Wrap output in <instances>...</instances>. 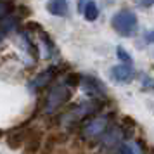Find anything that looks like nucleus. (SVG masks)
Listing matches in <instances>:
<instances>
[{
    "label": "nucleus",
    "mask_w": 154,
    "mask_h": 154,
    "mask_svg": "<svg viewBox=\"0 0 154 154\" xmlns=\"http://www.w3.org/2000/svg\"><path fill=\"white\" fill-rule=\"evenodd\" d=\"M114 154H137V152H135V147H133L132 144H125V142H123V144L116 149Z\"/></svg>",
    "instance_id": "16"
},
{
    "label": "nucleus",
    "mask_w": 154,
    "mask_h": 154,
    "mask_svg": "<svg viewBox=\"0 0 154 154\" xmlns=\"http://www.w3.org/2000/svg\"><path fill=\"white\" fill-rule=\"evenodd\" d=\"M109 76L119 85H126L130 83L133 78H135V71H133L132 64H123L119 63L118 66H112L109 71Z\"/></svg>",
    "instance_id": "6"
},
{
    "label": "nucleus",
    "mask_w": 154,
    "mask_h": 154,
    "mask_svg": "<svg viewBox=\"0 0 154 154\" xmlns=\"http://www.w3.org/2000/svg\"><path fill=\"white\" fill-rule=\"evenodd\" d=\"M111 26L119 36H133L137 33V26H139L137 14L133 11L123 9V11H119L112 16Z\"/></svg>",
    "instance_id": "1"
},
{
    "label": "nucleus",
    "mask_w": 154,
    "mask_h": 154,
    "mask_svg": "<svg viewBox=\"0 0 154 154\" xmlns=\"http://www.w3.org/2000/svg\"><path fill=\"white\" fill-rule=\"evenodd\" d=\"M146 40H147L149 43H154V31H149V33H147Z\"/></svg>",
    "instance_id": "18"
},
{
    "label": "nucleus",
    "mask_w": 154,
    "mask_h": 154,
    "mask_svg": "<svg viewBox=\"0 0 154 154\" xmlns=\"http://www.w3.org/2000/svg\"><path fill=\"white\" fill-rule=\"evenodd\" d=\"M57 75V68L56 66H52V68H47L45 71H42V73H38L31 82L28 83V88L29 92H33V94H38V92H42L47 85L56 78Z\"/></svg>",
    "instance_id": "5"
},
{
    "label": "nucleus",
    "mask_w": 154,
    "mask_h": 154,
    "mask_svg": "<svg viewBox=\"0 0 154 154\" xmlns=\"http://www.w3.org/2000/svg\"><path fill=\"white\" fill-rule=\"evenodd\" d=\"M133 2H140V0H133Z\"/></svg>",
    "instance_id": "20"
},
{
    "label": "nucleus",
    "mask_w": 154,
    "mask_h": 154,
    "mask_svg": "<svg viewBox=\"0 0 154 154\" xmlns=\"http://www.w3.org/2000/svg\"><path fill=\"white\" fill-rule=\"evenodd\" d=\"M151 4H154V0H144V5H151Z\"/></svg>",
    "instance_id": "19"
},
{
    "label": "nucleus",
    "mask_w": 154,
    "mask_h": 154,
    "mask_svg": "<svg viewBox=\"0 0 154 154\" xmlns=\"http://www.w3.org/2000/svg\"><path fill=\"white\" fill-rule=\"evenodd\" d=\"M99 7H97V4L94 2V0H90L88 4H87V7H85V11H83V17L87 19V21H95L99 17Z\"/></svg>",
    "instance_id": "13"
},
{
    "label": "nucleus",
    "mask_w": 154,
    "mask_h": 154,
    "mask_svg": "<svg viewBox=\"0 0 154 154\" xmlns=\"http://www.w3.org/2000/svg\"><path fill=\"white\" fill-rule=\"evenodd\" d=\"M137 130V123L132 116H123L121 119V132L125 137H133V133Z\"/></svg>",
    "instance_id": "12"
},
{
    "label": "nucleus",
    "mask_w": 154,
    "mask_h": 154,
    "mask_svg": "<svg viewBox=\"0 0 154 154\" xmlns=\"http://www.w3.org/2000/svg\"><path fill=\"white\" fill-rule=\"evenodd\" d=\"M88 2H90V0H80V2H78V11H80V14L85 11V7H87Z\"/></svg>",
    "instance_id": "17"
},
{
    "label": "nucleus",
    "mask_w": 154,
    "mask_h": 154,
    "mask_svg": "<svg viewBox=\"0 0 154 154\" xmlns=\"http://www.w3.org/2000/svg\"><path fill=\"white\" fill-rule=\"evenodd\" d=\"M107 132H109V119L106 116H95L88 119L82 130L87 139H99V137H104Z\"/></svg>",
    "instance_id": "3"
},
{
    "label": "nucleus",
    "mask_w": 154,
    "mask_h": 154,
    "mask_svg": "<svg viewBox=\"0 0 154 154\" xmlns=\"http://www.w3.org/2000/svg\"><path fill=\"white\" fill-rule=\"evenodd\" d=\"M123 137H125V135H123V132H121V130H118V128H112V130H109V132L102 137V144H100L102 151H104L106 154L116 152V149L123 144V142H121V139H123Z\"/></svg>",
    "instance_id": "7"
},
{
    "label": "nucleus",
    "mask_w": 154,
    "mask_h": 154,
    "mask_svg": "<svg viewBox=\"0 0 154 154\" xmlns=\"http://www.w3.org/2000/svg\"><path fill=\"white\" fill-rule=\"evenodd\" d=\"M29 130H24V128H11L5 135V142L11 149H19V147H24L26 140H28Z\"/></svg>",
    "instance_id": "8"
},
{
    "label": "nucleus",
    "mask_w": 154,
    "mask_h": 154,
    "mask_svg": "<svg viewBox=\"0 0 154 154\" xmlns=\"http://www.w3.org/2000/svg\"><path fill=\"white\" fill-rule=\"evenodd\" d=\"M45 9L49 11V14L64 17L68 14V0H49L45 4Z\"/></svg>",
    "instance_id": "10"
},
{
    "label": "nucleus",
    "mask_w": 154,
    "mask_h": 154,
    "mask_svg": "<svg viewBox=\"0 0 154 154\" xmlns=\"http://www.w3.org/2000/svg\"><path fill=\"white\" fill-rule=\"evenodd\" d=\"M80 87H82V90H83L90 99H99V100H102V99L107 95L104 83H102L99 78H95V76H88V75L83 76Z\"/></svg>",
    "instance_id": "4"
},
{
    "label": "nucleus",
    "mask_w": 154,
    "mask_h": 154,
    "mask_svg": "<svg viewBox=\"0 0 154 154\" xmlns=\"http://www.w3.org/2000/svg\"><path fill=\"white\" fill-rule=\"evenodd\" d=\"M42 140H43L42 130H38V128L29 130L28 140H26V144H24V147H23V154H38V152H42V151H40Z\"/></svg>",
    "instance_id": "9"
},
{
    "label": "nucleus",
    "mask_w": 154,
    "mask_h": 154,
    "mask_svg": "<svg viewBox=\"0 0 154 154\" xmlns=\"http://www.w3.org/2000/svg\"><path fill=\"white\" fill-rule=\"evenodd\" d=\"M82 80H83V76H82L80 73L71 71V73H68V75H66V78H64V85H68L69 88H73V87L82 85Z\"/></svg>",
    "instance_id": "14"
},
{
    "label": "nucleus",
    "mask_w": 154,
    "mask_h": 154,
    "mask_svg": "<svg viewBox=\"0 0 154 154\" xmlns=\"http://www.w3.org/2000/svg\"><path fill=\"white\" fill-rule=\"evenodd\" d=\"M71 99V88L68 85H56L52 90L49 92V95L45 97V112H56L57 109H61L68 100Z\"/></svg>",
    "instance_id": "2"
},
{
    "label": "nucleus",
    "mask_w": 154,
    "mask_h": 154,
    "mask_svg": "<svg viewBox=\"0 0 154 154\" xmlns=\"http://www.w3.org/2000/svg\"><path fill=\"white\" fill-rule=\"evenodd\" d=\"M116 54H118V59L123 64H132V57H130V54H128L123 47H118V49H116Z\"/></svg>",
    "instance_id": "15"
},
{
    "label": "nucleus",
    "mask_w": 154,
    "mask_h": 154,
    "mask_svg": "<svg viewBox=\"0 0 154 154\" xmlns=\"http://www.w3.org/2000/svg\"><path fill=\"white\" fill-rule=\"evenodd\" d=\"M38 35H40V42L43 45V52H45V57L50 59V57H54L57 54V49H56V43L52 42V38L49 36V33H45L43 29L38 31Z\"/></svg>",
    "instance_id": "11"
}]
</instances>
